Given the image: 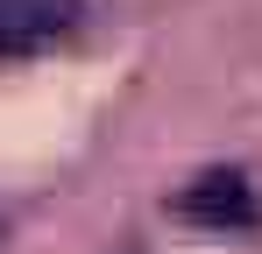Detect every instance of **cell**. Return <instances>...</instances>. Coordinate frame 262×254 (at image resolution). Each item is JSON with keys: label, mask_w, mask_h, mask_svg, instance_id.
Listing matches in <instances>:
<instances>
[{"label": "cell", "mask_w": 262, "mask_h": 254, "mask_svg": "<svg viewBox=\"0 0 262 254\" xmlns=\"http://www.w3.org/2000/svg\"><path fill=\"white\" fill-rule=\"evenodd\" d=\"M78 0H0V64L7 57H36L57 36H71Z\"/></svg>", "instance_id": "cell-1"}, {"label": "cell", "mask_w": 262, "mask_h": 254, "mask_svg": "<svg viewBox=\"0 0 262 254\" xmlns=\"http://www.w3.org/2000/svg\"><path fill=\"white\" fill-rule=\"evenodd\" d=\"M177 212L199 226H255V184L241 169H206L199 184H184Z\"/></svg>", "instance_id": "cell-2"}]
</instances>
